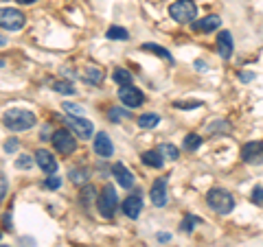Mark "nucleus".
<instances>
[{"label":"nucleus","instance_id":"obj_42","mask_svg":"<svg viewBox=\"0 0 263 247\" xmlns=\"http://www.w3.org/2000/svg\"><path fill=\"white\" fill-rule=\"evenodd\" d=\"M250 79H252V75H248V72L246 75H241V81H250Z\"/></svg>","mask_w":263,"mask_h":247},{"label":"nucleus","instance_id":"obj_10","mask_svg":"<svg viewBox=\"0 0 263 247\" xmlns=\"http://www.w3.org/2000/svg\"><path fill=\"white\" fill-rule=\"evenodd\" d=\"M35 164L44 171V175H55L57 173L55 155H53L51 151H46V149H38V151H35Z\"/></svg>","mask_w":263,"mask_h":247},{"label":"nucleus","instance_id":"obj_11","mask_svg":"<svg viewBox=\"0 0 263 247\" xmlns=\"http://www.w3.org/2000/svg\"><path fill=\"white\" fill-rule=\"evenodd\" d=\"M149 199L158 208L167 206V177H158L156 182L152 184V188H149Z\"/></svg>","mask_w":263,"mask_h":247},{"label":"nucleus","instance_id":"obj_18","mask_svg":"<svg viewBox=\"0 0 263 247\" xmlns=\"http://www.w3.org/2000/svg\"><path fill=\"white\" fill-rule=\"evenodd\" d=\"M83 81L90 83V86H99V83L103 81V70H101V68H94V66H90V68L83 70Z\"/></svg>","mask_w":263,"mask_h":247},{"label":"nucleus","instance_id":"obj_30","mask_svg":"<svg viewBox=\"0 0 263 247\" xmlns=\"http://www.w3.org/2000/svg\"><path fill=\"white\" fill-rule=\"evenodd\" d=\"M44 186L49 190H57L59 186H62V177H59V175H49V179L44 182Z\"/></svg>","mask_w":263,"mask_h":247},{"label":"nucleus","instance_id":"obj_5","mask_svg":"<svg viewBox=\"0 0 263 247\" xmlns=\"http://www.w3.org/2000/svg\"><path fill=\"white\" fill-rule=\"evenodd\" d=\"M51 142H53V147H55V151L62 153V155H70V153H75V149H77V140L68 129L53 131V140Z\"/></svg>","mask_w":263,"mask_h":247},{"label":"nucleus","instance_id":"obj_40","mask_svg":"<svg viewBox=\"0 0 263 247\" xmlns=\"http://www.w3.org/2000/svg\"><path fill=\"white\" fill-rule=\"evenodd\" d=\"M5 225H7V230H11V216L5 214Z\"/></svg>","mask_w":263,"mask_h":247},{"label":"nucleus","instance_id":"obj_31","mask_svg":"<svg viewBox=\"0 0 263 247\" xmlns=\"http://www.w3.org/2000/svg\"><path fill=\"white\" fill-rule=\"evenodd\" d=\"M200 105H202L200 101H176L178 110H195V107H200Z\"/></svg>","mask_w":263,"mask_h":247},{"label":"nucleus","instance_id":"obj_28","mask_svg":"<svg viewBox=\"0 0 263 247\" xmlns=\"http://www.w3.org/2000/svg\"><path fill=\"white\" fill-rule=\"evenodd\" d=\"M33 162H35V155H33V158H31V155H20V158L16 160V168H22V171L27 168V171H29V168L33 166Z\"/></svg>","mask_w":263,"mask_h":247},{"label":"nucleus","instance_id":"obj_20","mask_svg":"<svg viewBox=\"0 0 263 247\" xmlns=\"http://www.w3.org/2000/svg\"><path fill=\"white\" fill-rule=\"evenodd\" d=\"M136 123H139L141 129H154L160 123V116H158V114H154V112L152 114H143V116H139Z\"/></svg>","mask_w":263,"mask_h":247},{"label":"nucleus","instance_id":"obj_41","mask_svg":"<svg viewBox=\"0 0 263 247\" xmlns=\"http://www.w3.org/2000/svg\"><path fill=\"white\" fill-rule=\"evenodd\" d=\"M195 68H200V70H204V68H206V64H204V62H200V59H197V62H195Z\"/></svg>","mask_w":263,"mask_h":247},{"label":"nucleus","instance_id":"obj_37","mask_svg":"<svg viewBox=\"0 0 263 247\" xmlns=\"http://www.w3.org/2000/svg\"><path fill=\"white\" fill-rule=\"evenodd\" d=\"M7 197V175L0 177V199H5Z\"/></svg>","mask_w":263,"mask_h":247},{"label":"nucleus","instance_id":"obj_36","mask_svg":"<svg viewBox=\"0 0 263 247\" xmlns=\"http://www.w3.org/2000/svg\"><path fill=\"white\" fill-rule=\"evenodd\" d=\"M5 151H7V153H16L18 151V140H16V138H9V140L5 142Z\"/></svg>","mask_w":263,"mask_h":247},{"label":"nucleus","instance_id":"obj_14","mask_svg":"<svg viewBox=\"0 0 263 247\" xmlns=\"http://www.w3.org/2000/svg\"><path fill=\"white\" fill-rule=\"evenodd\" d=\"M112 175H114V179L123 188H132V186H134V175H132V171L125 168L123 162H116V164L112 166Z\"/></svg>","mask_w":263,"mask_h":247},{"label":"nucleus","instance_id":"obj_43","mask_svg":"<svg viewBox=\"0 0 263 247\" xmlns=\"http://www.w3.org/2000/svg\"><path fill=\"white\" fill-rule=\"evenodd\" d=\"M0 247H9V245H0Z\"/></svg>","mask_w":263,"mask_h":247},{"label":"nucleus","instance_id":"obj_19","mask_svg":"<svg viewBox=\"0 0 263 247\" xmlns=\"http://www.w3.org/2000/svg\"><path fill=\"white\" fill-rule=\"evenodd\" d=\"M141 48H143V51H149V53H154V55H158L160 59H167V62H173L171 53L167 51V48L158 46V44H152V42H145V44H143Z\"/></svg>","mask_w":263,"mask_h":247},{"label":"nucleus","instance_id":"obj_38","mask_svg":"<svg viewBox=\"0 0 263 247\" xmlns=\"http://www.w3.org/2000/svg\"><path fill=\"white\" fill-rule=\"evenodd\" d=\"M156 238L160 240V243H167V240H169L171 236H169V234H165V232H160V234H158V236H156Z\"/></svg>","mask_w":263,"mask_h":247},{"label":"nucleus","instance_id":"obj_8","mask_svg":"<svg viewBox=\"0 0 263 247\" xmlns=\"http://www.w3.org/2000/svg\"><path fill=\"white\" fill-rule=\"evenodd\" d=\"M118 99H121V103L127 107V110H134V107H141L143 101H145V96H143V92L139 88L134 86H123L121 90H118Z\"/></svg>","mask_w":263,"mask_h":247},{"label":"nucleus","instance_id":"obj_32","mask_svg":"<svg viewBox=\"0 0 263 247\" xmlns=\"http://www.w3.org/2000/svg\"><path fill=\"white\" fill-rule=\"evenodd\" d=\"M92 197H97V192H94L92 186H86V188L81 190V203H83V206H88V201H90Z\"/></svg>","mask_w":263,"mask_h":247},{"label":"nucleus","instance_id":"obj_9","mask_svg":"<svg viewBox=\"0 0 263 247\" xmlns=\"http://www.w3.org/2000/svg\"><path fill=\"white\" fill-rule=\"evenodd\" d=\"M241 160L246 164H263V140L246 142L241 147Z\"/></svg>","mask_w":263,"mask_h":247},{"label":"nucleus","instance_id":"obj_34","mask_svg":"<svg viewBox=\"0 0 263 247\" xmlns=\"http://www.w3.org/2000/svg\"><path fill=\"white\" fill-rule=\"evenodd\" d=\"M228 129V125H226V120H213V125H208V131L215 134V131H226Z\"/></svg>","mask_w":263,"mask_h":247},{"label":"nucleus","instance_id":"obj_21","mask_svg":"<svg viewBox=\"0 0 263 247\" xmlns=\"http://www.w3.org/2000/svg\"><path fill=\"white\" fill-rule=\"evenodd\" d=\"M70 182L77 184V186H83L90 179V175H88V168H70Z\"/></svg>","mask_w":263,"mask_h":247},{"label":"nucleus","instance_id":"obj_2","mask_svg":"<svg viewBox=\"0 0 263 247\" xmlns=\"http://www.w3.org/2000/svg\"><path fill=\"white\" fill-rule=\"evenodd\" d=\"M206 203L211 206L217 214H228L235 208V197L224 188H211L206 195Z\"/></svg>","mask_w":263,"mask_h":247},{"label":"nucleus","instance_id":"obj_7","mask_svg":"<svg viewBox=\"0 0 263 247\" xmlns=\"http://www.w3.org/2000/svg\"><path fill=\"white\" fill-rule=\"evenodd\" d=\"M0 24H3L5 31H20L25 27V14L20 9L5 7L3 14H0Z\"/></svg>","mask_w":263,"mask_h":247},{"label":"nucleus","instance_id":"obj_6","mask_svg":"<svg viewBox=\"0 0 263 247\" xmlns=\"http://www.w3.org/2000/svg\"><path fill=\"white\" fill-rule=\"evenodd\" d=\"M66 125H68V129L75 131V136L79 138V140H90L94 134L92 123L83 116H66Z\"/></svg>","mask_w":263,"mask_h":247},{"label":"nucleus","instance_id":"obj_39","mask_svg":"<svg viewBox=\"0 0 263 247\" xmlns=\"http://www.w3.org/2000/svg\"><path fill=\"white\" fill-rule=\"evenodd\" d=\"M18 5H33V3H38V0H16Z\"/></svg>","mask_w":263,"mask_h":247},{"label":"nucleus","instance_id":"obj_17","mask_svg":"<svg viewBox=\"0 0 263 247\" xmlns=\"http://www.w3.org/2000/svg\"><path fill=\"white\" fill-rule=\"evenodd\" d=\"M141 158H143V164L149 168H163L165 164V158L160 155V151H145Z\"/></svg>","mask_w":263,"mask_h":247},{"label":"nucleus","instance_id":"obj_26","mask_svg":"<svg viewBox=\"0 0 263 247\" xmlns=\"http://www.w3.org/2000/svg\"><path fill=\"white\" fill-rule=\"evenodd\" d=\"M53 90L59 92V94H68V96L77 94V90L73 88V83H68V81H55V83H53Z\"/></svg>","mask_w":263,"mask_h":247},{"label":"nucleus","instance_id":"obj_16","mask_svg":"<svg viewBox=\"0 0 263 247\" xmlns=\"http://www.w3.org/2000/svg\"><path fill=\"white\" fill-rule=\"evenodd\" d=\"M219 24H222V18L219 16H206L202 20L193 22V29L195 31H202V33H211V31H217Z\"/></svg>","mask_w":263,"mask_h":247},{"label":"nucleus","instance_id":"obj_12","mask_svg":"<svg viewBox=\"0 0 263 247\" xmlns=\"http://www.w3.org/2000/svg\"><path fill=\"white\" fill-rule=\"evenodd\" d=\"M121 210L125 212L127 219H139L141 216V210H143V195L141 192H134V195H129L127 199L121 203Z\"/></svg>","mask_w":263,"mask_h":247},{"label":"nucleus","instance_id":"obj_29","mask_svg":"<svg viewBox=\"0 0 263 247\" xmlns=\"http://www.w3.org/2000/svg\"><path fill=\"white\" fill-rule=\"evenodd\" d=\"M127 116H129V112L127 110H118V107H114V110L107 112V118L114 120V123H118L121 118H127Z\"/></svg>","mask_w":263,"mask_h":247},{"label":"nucleus","instance_id":"obj_27","mask_svg":"<svg viewBox=\"0 0 263 247\" xmlns=\"http://www.w3.org/2000/svg\"><path fill=\"white\" fill-rule=\"evenodd\" d=\"M200 144H202V136H197V134L184 136V149H187V151H195Z\"/></svg>","mask_w":263,"mask_h":247},{"label":"nucleus","instance_id":"obj_23","mask_svg":"<svg viewBox=\"0 0 263 247\" xmlns=\"http://www.w3.org/2000/svg\"><path fill=\"white\" fill-rule=\"evenodd\" d=\"M105 38L107 40H116V42H125L129 38V33H127V29H123V27H110L107 29V33H105Z\"/></svg>","mask_w":263,"mask_h":247},{"label":"nucleus","instance_id":"obj_24","mask_svg":"<svg viewBox=\"0 0 263 247\" xmlns=\"http://www.w3.org/2000/svg\"><path fill=\"white\" fill-rule=\"evenodd\" d=\"M158 151H160V155H163V158H167V160H178V158H180V151H178V147H176V144H160V147H158Z\"/></svg>","mask_w":263,"mask_h":247},{"label":"nucleus","instance_id":"obj_15","mask_svg":"<svg viewBox=\"0 0 263 247\" xmlns=\"http://www.w3.org/2000/svg\"><path fill=\"white\" fill-rule=\"evenodd\" d=\"M232 48H235V44H232L230 31H219V35H217V51H219V55H222V59H230Z\"/></svg>","mask_w":263,"mask_h":247},{"label":"nucleus","instance_id":"obj_3","mask_svg":"<svg viewBox=\"0 0 263 247\" xmlns=\"http://www.w3.org/2000/svg\"><path fill=\"white\" fill-rule=\"evenodd\" d=\"M97 208H99V214L105 216V219H112L118 210V197H116V190L112 184L103 186L101 195L97 197Z\"/></svg>","mask_w":263,"mask_h":247},{"label":"nucleus","instance_id":"obj_4","mask_svg":"<svg viewBox=\"0 0 263 247\" xmlns=\"http://www.w3.org/2000/svg\"><path fill=\"white\" fill-rule=\"evenodd\" d=\"M169 16L180 24H189L197 16V7L193 5V0H176L169 7Z\"/></svg>","mask_w":263,"mask_h":247},{"label":"nucleus","instance_id":"obj_1","mask_svg":"<svg viewBox=\"0 0 263 247\" xmlns=\"http://www.w3.org/2000/svg\"><path fill=\"white\" fill-rule=\"evenodd\" d=\"M3 123L9 131H27L31 129L38 120H35V114L29 110H20V107H14V110H7L3 116Z\"/></svg>","mask_w":263,"mask_h":247},{"label":"nucleus","instance_id":"obj_35","mask_svg":"<svg viewBox=\"0 0 263 247\" xmlns=\"http://www.w3.org/2000/svg\"><path fill=\"white\" fill-rule=\"evenodd\" d=\"M252 201L256 206H263V186H254L252 188Z\"/></svg>","mask_w":263,"mask_h":247},{"label":"nucleus","instance_id":"obj_25","mask_svg":"<svg viewBox=\"0 0 263 247\" xmlns=\"http://www.w3.org/2000/svg\"><path fill=\"white\" fill-rule=\"evenodd\" d=\"M200 223H202L200 216H195V214H187V216L182 219V223H180V230H182V232H187V234H191V232L195 230V225H200Z\"/></svg>","mask_w":263,"mask_h":247},{"label":"nucleus","instance_id":"obj_13","mask_svg":"<svg viewBox=\"0 0 263 247\" xmlns=\"http://www.w3.org/2000/svg\"><path fill=\"white\" fill-rule=\"evenodd\" d=\"M92 147H94V153H97L99 158H110V155L114 153V147H112V140H110V136H107L105 131H99V134L94 136Z\"/></svg>","mask_w":263,"mask_h":247},{"label":"nucleus","instance_id":"obj_22","mask_svg":"<svg viewBox=\"0 0 263 247\" xmlns=\"http://www.w3.org/2000/svg\"><path fill=\"white\" fill-rule=\"evenodd\" d=\"M112 79H114V83H118V86H132V75L129 70L125 68H114V72H112Z\"/></svg>","mask_w":263,"mask_h":247},{"label":"nucleus","instance_id":"obj_33","mask_svg":"<svg viewBox=\"0 0 263 247\" xmlns=\"http://www.w3.org/2000/svg\"><path fill=\"white\" fill-rule=\"evenodd\" d=\"M64 110L68 112L70 116H81V114H83V107L75 105V103H64Z\"/></svg>","mask_w":263,"mask_h":247}]
</instances>
